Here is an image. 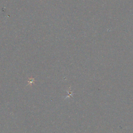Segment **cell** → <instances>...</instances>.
Wrapping results in <instances>:
<instances>
[{
	"label": "cell",
	"mask_w": 133,
	"mask_h": 133,
	"mask_svg": "<svg viewBox=\"0 0 133 133\" xmlns=\"http://www.w3.org/2000/svg\"><path fill=\"white\" fill-rule=\"evenodd\" d=\"M34 79L33 78H31L30 79V80L28 81V84H32V83L34 82Z\"/></svg>",
	"instance_id": "cell-1"
}]
</instances>
